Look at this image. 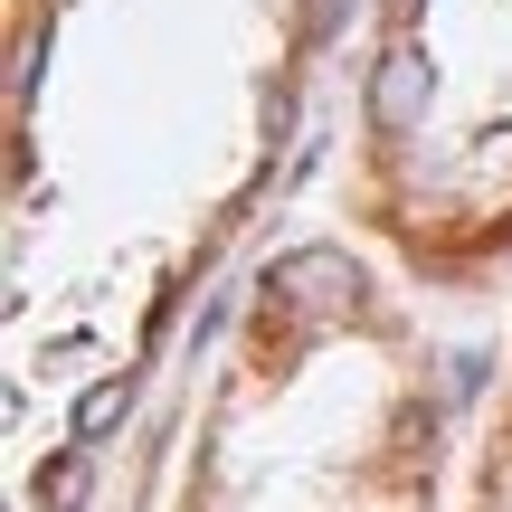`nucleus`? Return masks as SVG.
<instances>
[{"mask_svg": "<svg viewBox=\"0 0 512 512\" xmlns=\"http://www.w3.org/2000/svg\"><path fill=\"white\" fill-rule=\"evenodd\" d=\"M418 114H427V57L389 38V57L370 67V133H418Z\"/></svg>", "mask_w": 512, "mask_h": 512, "instance_id": "f257e3e1", "label": "nucleus"}, {"mask_svg": "<svg viewBox=\"0 0 512 512\" xmlns=\"http://www.w3.org/2000/svg\"><path fill=\"white\" fill-rule=\"evenodd\" d=\"M332 19H342V0H313V19H304V29H313V38H323V29H332Z\"/></svg>", "mask_w": 512, "mask_h": 512, "instance_id": "20e7f679", "label": "nucleus"}, {"mask_svg": "<svg viewBox=\"0 0 512 512\" xmlns=\"http://www.w3.org/2000/svg\"><path fill=\"white\" fill-rule=\"evenodd\" d=\"M86 503V456H67L57 475H38V512H76Z\"/></svg>", "mask_w": 512, "mask_h": 512, "instance_id": "7ed1b4c3", "label": "nucleus"}, {"mask_svg": "<svg viewBox=\"0 0 512 512\" xmlns=\"http://www.w3.org/2000/svg\"><path fill=\"white\" fill-rule=\"evenodd\" d=\"M408 10H418V0H389V19H408Z\"/></svg>", "mask_w": 512, "mask_h": 512, "instance_id": "39448f33", "label": "nucleus"}, {"mask_svg": "<svg viewBox=\"0 0 512 512\" xmlns=\"http://www.w3.org/2000/svg\"><path fill=\"white\" fill-rule=\"evenodd\" d=\"M124 408H133V380H95L86 399H76V437H105Z\"/></svg>", "mask_w": 512, "mask_h": 512, "instance_id": "f03ea898", "label": "nucleus"}]
</instances>
